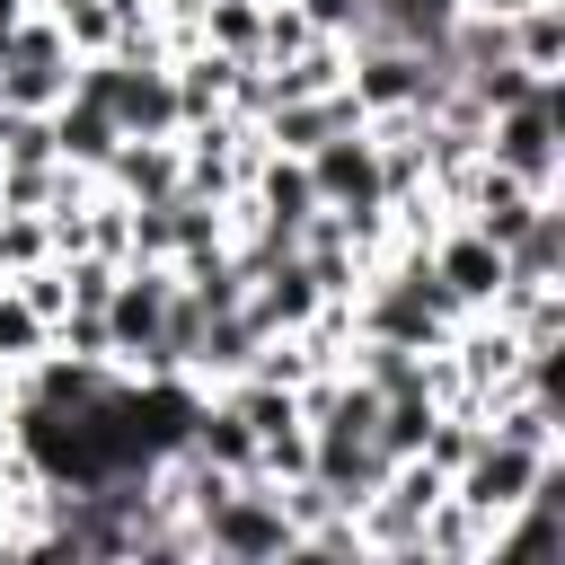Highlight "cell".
<instances>
[{"mask_svg":"<svg viewBox=\"0 0 565 565\" xmlns=\"http://www.w3.org/2000/svg\"><path fill=\"white\" fill-rule=\"evenodd\" d=\"M486 159L512 168L530 194H556L565 185V79H539L530 97L494 106L486 115Z\"/></svg>","mask_w":565,"mask_h":565,"instance_id":"cell-1","label":"cell"},{"mask_svg":"<svg viewBox=\"0 0 565 565\" xmlns=\"http://www.w3.org/2000/svg\"><path fill=\"white\" fill-rule=\"evenodd\" d=\"M194 556H221V565H282L300 556V521L282 512V494L265 477H238L203 521H194Z\"/></svg>","mask_w":565,"mask_h":565,"instance_id":"cell-2","label":"cell"},{"mask_svg":"<svg viewBox=\"0 0 565 565\" xmlns=\"http://www.w3.org/2000/svg\"><path fill=\"white\" fill-rule=\"evenodd\" d=\"M177 300V265L168 256H124L115 291H106V335H115V371L159 380V318Z\"/></svg>","mask_w":565,"mask_h":565,"instance_id":"cell-3","label":"cell"},{"mask_svg":"<svg viewBox=\"0 0 565 565\" xmlns=\"http://www.w3.org/2000/svg\"><path fill=\"white\" fill-rule=\"evenodd\" d=\"M71 79H79V53L62 44V26H53L44 9H26L18 35H9V53H0V106H18V115H53V106L71 97Z\"/></svg>","mask_w":565,"mask_h":565,"instance_id":"cell-4","label":"cell"},{"mask_svg":"<svg viewBox=\"0 0 565 565\" xmlns=\"http://www.w3.org/2000/svg\"><path fill=\"white\" fill-rule=\"evenodd\" d=\"M556 459H565V450H521V441H494V433H486V441L459 459L450 494H459V503L486 521V539H494V521H503L512 503H530V494H539V477H547Z\"/></svg>","mask_w":565,"mask_h":565,"instance_id":"cell-5","label":"cell"},{"mask_svg":"<svg viewBox=\"0 0 565 565\" xmlns=\"http://www.w3.org/2000/svg\"><path fill=\"white\" fill-rule=\"evenodd\" d=\"M424 265H433V282L450 291L459 318L494 309V291H503V247H494L486 230H468V221H441V230L424 238Z\"/></svg>","mask_w":565,"mask_h":565,"instance_id":"cell-6","label":"cell"},{"mask_svg":"<svg viewBox=\"0 0 565 565\" xmlns=\"http://www.w3.org/2000/svg\"><path fill=\"white\" fill-rule=\"evenodd\" d=\"M177 177H185L177 132H168V141H115V159L97 168V185H115L124 203H168V194H177Z\"/></svg>","mask_w":565,"mask_h":565,"instance_id":"cell-7","label":"cell"},{"mask_svg":"<svg viewBox=\"0 0 565 565\" xmlns=\"http://www.w3.org/2000/svg\"><path fill=\"white\" fill-rule=\"evenodd\" d=\"M115 141H124V132H115V115H106L88 88H71V97L53 106V159H62V168H88V177H97V168L115 159Z\"/></svg>","mask_w":565,"mask_h":565,"instance_id":"cell-8","label":"cell"},{"mask_svg":"<svg viewBox=\"0 0 565 565\" xmlns=\"http://www.w3.org/2000/svg\"><path fill=\"white\" fill-rule=\"evenodd\" d=\"M503 44H512L521 71L565 79V0H521V9L503 18Z\"/></svg>","mask_w":565,"mask_h":565,"instance_id":"cell-9","label":"cell"},{"mask_svg":"<svg viewBox=\"0 0 565 565\" xmlns=\"http://www.w3.org/2000/svg\"><path fill=\"white\" fill-rule=\"evenodd\" d=\"M185 450H203V459H221L230 477H247V468H256V433L238 424V406H230L221 388H203V397H194V424H185Z\"/></svg>","mask_w":565,"mask_h":565,"instance_id":"cell-10","label":"cell"},{"mask_svg":"<svg viewBox=\"0 0 565 565\" xmlns=\"http://www.w3.org/2000/svg\"><path fill=\"white\" fill-rule=\"evenodd\" d=\"M185 44H212L230 62H256L265 44V0H194V35Z\"/></svg>","mask_w":565,"mask_h":565,"instance_id":"cell-11","label":"cell"},{"mask_svg":"<svg viewBox=\"0 0 565 565\" xmlns=\"http://www.w3.org/2000/svg\"><path fill=\"white\" fill-rule=\"evenodd\" d=\"M53 26H62V44L88 62V53H115V26H124V9L115 0H35Z\"/></svg>","mask_w":565,"mask_h":565,"instance_id":"cell-12","label":"cell"},{"mask_svg":"<svg viewBox=\"0 0 565 565\" xmlns=\"http://www.w3.org/2000/svg\"><path fill=\"white\" fill-rule=\"evenodd\" d=\"M44 344H53V318H35V309L0 282V371H26Z\"/></svg>","mask_w":565,"mask_h":565,"instance_id":"cell-13","label":"cell"},{"mask_svg":"<svg viewBox=\"0 0 565 565\" xmlns=\"http://www.w3.org/2000/svg\"><path fill=\"white\" fill-rule=\"evenodd\" d=\"M44 256H53V221L44 212H0V282L44 265Z\"/></svg>","mask_w":565,"mask_h":565,"instance_id":"cell-14","label":"cell"},{"mask_svg":"<svg viewBox=\"0 0 565 565\" xmlns=\"http://www.w3.org/2000/svg\"><path fill=\"white\" fill-rule=\"evenodd\" d=\"M53 344H62V353H79V362H115L106 309H62V318H53Z\"/></svg>","mask_w":565,"mask_h":565,"instance_id":"cell-15","label":"cell"},{"mask_svg":"<svg viewBox=\"0 0 565 565\" xmlns=\"http://www.w3.org/2000/svg\"><path fill=\"white\" fill-rule=\"evenodd\" d=\"M309 35H318V26H309L291 0H265V44H256V62H291Z\"/></svg>","mask_w":565,"mask_h":565,"instance_id":"cell-16","label":"cell"},{"mask_svg":"<svg viewBox=\"0 0 565 565\" xmlns=\"http://www.w3.org/2000/svg\"><path fill=\"white\" fill-rule=\"evenodd\" d=\"M318 35H362V0H291Z\"/></svg>","mask_w":565,"mask_h":565,"instance_id":"cell-17","label":"cell"},{"mask_svg":"<svg viewBox=\"0 0 565 565\" xmlns=\"http://www.w3.org/2000/svg\"><path fill=\"white\" fill-rule=\"evenodd\" d=\"M35 0H0V53H9V35H18V18H26Z\"/></svg>","mask_w":565,"mask_h":565,"instance_id":"cell-18","label":"cell"},{"mask_svg":"<svg viewBox=\"0 0 565 565\" xmlns=\"http://www.w3.org/2000/svg\"><path fill=\"white\" fill-rule=\"evenodd\" d=\"M115 9H150V0H115Z\"/></svg>","mask_w":565,"mask_h":565,"instance_id":"cell-19","label":"cell"}]
</instances>
